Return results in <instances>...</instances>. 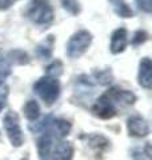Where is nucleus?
<instances>
[{
	"instance_id": "nucleus-1",
	"label": "nucleus",
	"mask_w": 152,
	"mask_h": 160,
	"mask_svg": "<svg viewBox=\"0 0 152 160\" xmlns=\"http://www.w3.org/2000/svg\"><path fill=\"white\" fill-rule=\"evenodd\" d=\"M27 16L35 24L47 26L53 20V9L48 0H32L27 7Z\"/></svg>"
},
{
	"instance_id": "nucleus-2",
	"label": "nucleus",
	"mask_w": 152,
	"mask_h": 160,
	"mask_svg": "<svg viewBox=\"0 0 152 160\" xmlns=\"http://www.w3.org/2000/svg\"><path fill=\"white\" fill-rule=\"evenodd\" d=\"M33 91L39 95V98L45 104H53L60 95V83L58 79L43 76L33 84Z\"/></svg>"
},
{
	"instance_id": "nucleus-3",
	"label": "nucleus",
	"mask_w": 152,
	"mask_h": 160,
	"mask_svg": "<svg viewBox=\"0 0 152 160\" xmlns=\"http://www.w3.org/2000/svg\"><path fill=\"white\" fill-rule=\"evenodd\" d=\"M91 43H92V35L85 29H80V31L73 33L68 40L67 48H65L67 56L71 59L80 58L89 48Z\"/></svg>"
},
{
	"instance_id": "nucleus-4",
	"label": "nucleus",
	"mask_w": 152,
	"mask_h": 160,
	"mask_svg": "<svg viewBox=\"0 0 152 160\" xmlns=\"http://www.w3.org/2000/svg\"><path fill=\"white\" fill-rule=\"evenodd\" d=\"M4 129L8 135V139L11 142L12 146L15 147H20L24 142V138H23V132H22V128H20V124H19V116L16 112L13 111H8L4 116Z\"/></svg>"
},
{
	"instance_id": "nucleus-5",
	"label": "nucleus",
	"mask_w": 152,
	"mask_h": 160,
	"mask_svg": "<svg viewBox=\"0 0 152 160\" xmlns=\"http://www.w3.org/2000/svg\"><path fill=\"white\" fill-rule=\"evenodd\" d=\"M92 112L95 116H98L100 119H111L116 115L115 104L112 103V100L109 99L107 92L104 95H101L98 102L95 103V106L92 107Z\"/></svg>"
},
{
	"instance_id": "nucleus-6",
	"label": "nucleus",
	"mask_w": 152,
	"mask_h": 160,
	"mask_svg": "<svg viewBox=\"0 0 152 160\" xmlns=\"http://www.w3.org/2000/svg\"><path fill=\"white\" fill-rule=\"evenodd\" d=\"M127 127H128V132L131 136L144 138L149 133L148 123L141 116H131L127 122Z\"/></svg>"
},
{
	"instance_id": "nucleus-7",
	"label": "nucleus",
	"mask_w": 152,
	"mask_h": 160,
	"mask_svg": "<svg viewBox=\"0 0 152 160\" xmlns=\"http://www.w3.org/2000/svg\"><path fill=\"white\" fill-rule=\"evenodd\" d=\"M127 44H128V39H127V29L125 28H118L115 29L111 35V46L109 49L114 55L121 53L125 49Z\"/></svg>"
},
{
	"instance_id": "nucleus-8",
	"label": "nucleus",
	"mask_w": 152,
	"mask_h": 160,
	"mask_svg": "<svg viewBox=\"0 0 152 160\" xmlns=\"http://www.w3.org/2000/svg\"><path fill=\"white\" fill-rule=\"evenodd\" d=\"M107 95L109 99L112 100V103H119V104H125V106H131L136 102V96L134 92L127 91V89H120V88H111L108 89Z\"/></svg>"
},
{
	"instance_id": "nucleus-9",
	"label": "nucleus",
	"mask_w": 152,
	"mask_h": 160,
	"mask_svg": "<svg viewBox=\"0 0 152 160\" xmlns=\"http://www.w3.org/2000/svg\"><path fill=\"white\" fill-rule=\"evenodd\" d=\"M139 84L147 89L152 86V63L148 58H143L139 63Z\"/></svg>"
},
{
	"instance_id": "nucleus-10",
	"label": "nucleus",
	"mask_w": 152,
	"mask_h": 160,
	"mask_svg": "<svg viewBox=\"0 0 152 160\" xmlns=\"http://www.w3.org/2000/svg\"><path fill=\"white\" fill-rule=\"evenodd\" d=\"M52 160H71L73 155V146L68 142H60L53 148H51Z\"/></svg>"
},
{
	"instance_id": "nucleus-11",
	"label": "nucleus",
	"mask_w": 152,
	"mask_h": 160,
	"mask_svg": "<svg viewBox=\"0 0 152 160\" xmlns=\"http://www.w3.org/2000/svg\"><path fill=\"white\" fill-rule=\"evenodd\" d=\"M48 132L51 136L56 138H64L67 136L68 132L71 131V123L64 119H52V122L48 126Z\"/></svg>"
},
{
	"instance_id": "nucleus-12",
	"label": "nucleus",
	"mask_w": 152,
	"mask_h": 160,
	"mask_svg": "<svg viewBox=\"0 0 152 160\" xmlns=\"http://www.w3.org/2000/svg\"><path fill=\"white\" fill-rule=\"evenodd\" d=\"M53 43H55V38L52 35L45 38L43 42H40L36 47H35V55L42 59V60H47L52 56V51H53Z\"/></svg>"
},
{
	"instance_id": "nucleus-13",
	"label": "nucleus",
	"mask_w": 152,
	"mask_h": 160,
	"mask_svg": "<svg viewBox=\"0 0 152 160\" xmlns=\"http://www.w3.org/2000/svg\"><path fill=\"white\" fill-rule=\"evenodd\" d=\"M52 140H53V138L47 132L38 140V151H39L40 159L42 160H47L48 155L51 152V148H52Z\"/></svg>"
},
{
	"instance_id": "nucleus-14",
	"label": "nucleus",
	"mask_w": 152,
	"mask_h": 160,
	"mask_svg": "<svg viewBox=\"0 0 152 160\" xmlns=\"http://www.w3.org/2000/svg\"><path fill=\"white\" fill-rule=\"evenodd\" d=\"M109 3L112 4L115 13L119 15L120 18H132L134 16V11L131 9V7L124 0H109Z\"/></svg>"
},
{
	"instance_id": "nucleus-15",
	"label": "nucleus",
	"mask_w": 152,
	"mask_h": 160,
	"mask_svg": "<svg viewBox=\"0 0 152 160\" xmlns=\"http://www.w3.org/2000/svg\"><path fill=\"white\" fill-rule=\"evenodd\" d=\"M7 58L11 63L18 64V66H24V64H28V62H29L27 52H24L23 49H13V51H9Z\"/></svg>"
},
{
	"instance_id": "nucleus-16",
	"label": "nucleus",
	"mask_w": 152,
	"mask_h": 160,
	"mask_svg": "<svg viewBox=\"0 0 152 160\" xmlns=\"http://www.w3.org/2000/svg\"><path fill=\"white\" fill-rule=\"evenodd\" d=\"M23 111H24L25 118L28 120H36L40 115V107H39L38 102H35V100H28V102L24 104Z\"/></svg>"
},
{
	"instance_id": "nucleus-17",
	"label": "nucleus",
	"mask_w": 152,
	"mask_h": 160,
	"mask_svg": "<svg viewBox=\"0 0 152 160\" xmlns=\"http://www.w3.org/2000/svg\"><path fill=\"white\" fill-rule=\"evenodd\" d=\"M94 78L99 84H101V86H108V84H111L112 83V80H114L112 72H111L109 68L100 69V71H95L94 72Z\"/></svg>"
},
{
	"instance_id": "nucleus-18",
	"label": "nucleus",
	"mask_w": 152,
	"mask_h": 160,
	"mask_svg": "<svg viewBox=\"0 0 152 160\" xmlns=\"http://www.w3.org/2000/svg\"><path fill=\"white\" fill-rule=\"evenodd\" d=\"M45 72H47V76L58 79L63 73V63L60 60H55V62H52L45 68Z\"/></svg>"
},
{
	"instance_id": "nucleus-19",
	"label": "nucleus",
	"mask_w": 152,
	"mask_h": 160,
	"mask_svg": "<svg viewBox=\"0 0 152 160\" xmlns=\"http://www.w3.org/2000/svg\"><path fill=\"white\" fill-rule=\"evenodd\" d=\"M62 6L67 12L71 15H78L80 12V4L78 0H60Z\"/></svg>"
},
{
	"instance_id": "nucleus-20",
	"label": "nucleus",
	"mask_w": 152,
	"mask_h": 160,
	"mask_svg": "<svg viewBox=\"0 0 152 160\" xmlns=\"http://www.w3.org/2000/svg\"><path fill=\"white\" fill-rule=\"evenodd\" d=\"M108 144V140L101 135H95V136L91 138V146L94 148H105Z\"/></svg>"
},
{
	"instance_id": "nucleus-21",
	"label": "nucleus",
	"mask_w": 152,
	"mask_h": 160,
	"mask_svg": "<svg viewBox=\"0 0 152 160\" xmlns=\"http://www.w3.org/2000/svg\"><path fill=\"white\" fill-rule=\"evenodd\" d=\"M11 73V67L7 63V60H0V86H3L4 80Z\"/></svg>"
},
{
	"instance_id": "nucleus-22",
	"label": "nucleus",
	"mask_w": 152,
	"mask_h": 160,
	"mask_svg": "<svg viewBox=\"0 0 152 160\" xmlns=\"http://www.w3.org/2000/svg\"><path fill=\"white\" fill-rule=\"evenodd\" d=\"M148 39V35H147L145 31H136L134 38H132V46H140V44H143L145 40Z\"/></svg>"
},
{
	"instance_id": "nucleus-23",
	"label": "nucleus",
	"mask_w": 152,
	"mask_h": 160,
	"mask_svg": "<svg viewBox=\"0 0 152 160\" xmlns=\"http://www.w3.org/2000/svg\"><path fill=\"white\" fill-rule=\"evenodd\" d=\"M138 7L145 13H151L152 12V0H136Z\"/></svg>"
},
{
	"instance_id": "nucleus-24",
	"label": "nucleus",
	"mask_w": 152,
	"mask_h": 160,
	"mask_svg": "<svg viewBox=\"0 0 152 160\" xmlns=\"http://www.w3.org/2000/svg\"><path fill=\"white\" fill-rule=\"evenodd\" d=\"M8 98V87L7 86H0V111L6 107Z\"/></svg>"
},
{
	"instance_id": "nucleus-25",
	"label": "nucleus",
	"mask_w": 152,
	"mask_h": 160,
	"mask_svg": "<svg viewBox=\"0 0 152 160\" xmlns=\"http://www.w3.org/2000/svg\"><path fill=\"white\" fill-rule=\"evenodd\" d=\"M16 2V0H0V11H6L12 4Z\"/></svg>"
}]
</instances>
